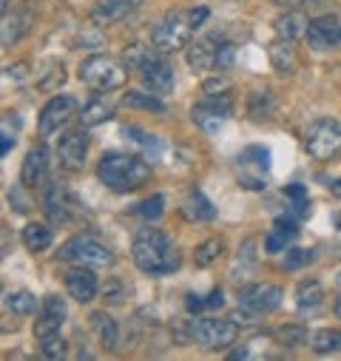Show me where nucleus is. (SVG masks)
I'll return each instance as SVG.
<instances>
[{
	"instance_id": "c756f323",
	"label": "nucleus",
	"mask_w": 341,
	"mask_h": 361,
	"mask_svg": "<svg viewBox=\"0 0 341 361\" xmlns=\"http://www.w3.org/2000/svg\"><path fill=\"white\" fill-rule=\"evenodd\" d=\"M222 250H225V245H222V239H208V242H202L197 250H194V264L197 267H211L219 256H222Z\"/></svg>"
},
{
	"instance_id": "423d86ee",
	"label": "nucleus",
	"mask_w": 341,
	"mask_h": 361,
	"mask_svg": "<svg viewBox=\"0 0 341 361\" xmlns=\"http://www.w3.org/2000/svg\"><path fill=\"white\" fill-rule=\"evenodd\" d=\"M191 341H197L202 350H225L236 341L239 324L233 319H194L188 322Z\"/></svg>"
},
{
	"instance_id": "b1692460",
	"label": "nucleus",
	"mask_w": 341,
	"mask_h": 361,
	"mask_svg": "<svg viewBox=\"0 0 341 361\" xmlns=\"http://www.w3.org/2000/svg\"><path fill=\"white\" fill-rule=\"evenodd\" d=\"M321 299H324V288L316 279H307L296 288V307L299 310H313L321 305Z\"/></svg>"
},
{
	"instance_id": "a878e982",
	"label": "nucleus",
	"mask_w": 341,
	"mask_h": 361,
	"mask_svg": "<svg viewBox=\"0 0 341 361\" xmlns=\"http://www.w3.org/2000/svg\"><path fill=\"white\" fill-rule=\"evenodd\" d=\"M236 162H239V168L244 171V168H256V171H268L271 168V151L268 148H262V145H250V148H244L239 157H236Z\"/></svg>"
},
{
	"instance_id": "2eb2a0df",
	"label": "nucleus",
	"mask_w": 341,
	"mask_h": 361,
	"mask_svg": "<svg viewBox=\"0 0 341 361\" xmlns=\"http://www.w3.org/2000/svg\"><path fill=\"white\" fill-rule=\"evenodd\" d=\"M66 290L71 299H77L80 305H89L97 293H100V282L94 276V267H71L68 274H66Z\"/></svg>"
},
{
	"instance_id": "dca6fc26",
	"label": "nucleus",
	"mask_w": 341,
	"mask_h": 361,
	"mask_svg": "<svg viewBox=\"0 0 341 361\" xmlns=\"http://www.w3.org/2000/svg\"><path fill=\"white\" fill-rule=\"evenodd\" d=\"M63 319H66V305H63V299H60V296H46V299H43V310H40V316H37V322H35V338H37V341H46V338L57 336L60 327H63Z\"/></svg>"
},
{
	"instance_id": "f8f14e48",
	"label": "nucleus",
	"mask_w": 341,
	"mask_h": 361,
	"mask_svg": "<svg viewBox=\"0 0 341 361\" xmlns=\"http://www.w3.org/2000/svg\"><path fill=\"white\" fill-rule=\"evenodd\" d=\"M85 157H89V134L82 128L68 131L60 145H57V159L63 171H80L85 165Z\"/></svg>"
},
{
	"instance_id": "f257e3e1",
	"label": "nucleus",
	"mask_w": 341,
	"mask_h": 361,
	"mask_svg": "<svg viewBox=\"0 0 341 361\" xmlns=\"http://www.w3.org/2000/svg\"><path fill=\"white\" fill-rule=\"evenodd\" d=\"M131 259L148 276H165L180 267V250H177L174 239L156 228H145L137 233V239L131 245Z\"/></svg>"
},
{
	"instance_id": "9d476101",
	"label": "nucleus",
	"mask_w": 341,
	"mask_h": 361,
	"mask_svg": "<svg viewBox=\"0 0 341 361\" xmlns=\"http://www.w3.org/2000/svg\"><path fill=\"white\" fill-rule=\"evenodd\" d=\"M282 299H285V290H282L279 285H268V282H262V285H247V288L239 293V305H242L244 310H250L253 316H268V313H273V310L282 305Z\"/></svg>"
},
{
	"instance_id": "4468645a",
	"label": "nucleus",
	"mask_w": 341,
	"mask_h": 361,
	"mask_svg": "<svg viewBox=\"0 0 341 361\" xmlns=\"http://www.w3.org/2000/svg\"><path fill=\"white\" fill-rule=\"evenodd\" d=\"M77 208H80L77 200H74L60 183H54V185L46 191V216H49L51 225H68V222L80 214Z\"/></svg>"
},
{
	"instance_id": "79ce46f5",
	"label": "nucleus",
	"mask_w": 341,
	"mask_h": 361,
	"mask_svg": "<svg viewBox=\"0 0 341 361\" xmlns=\"http://www.w3.org/2000/svg\"><path fill=\"white\" fill-rule=\"evenodd\" d=\"M228 80L225 77H216V80H205V94H225L228 92Z\"/></svg>"
},
{
	"instance_id": "20e7f679",
	"label": "nucleus",
	"mask_w": 341,
	"mask_h": 361,
	"mask_svg": "<svg viewBox=\"0 0 341 361\" xmlns=\"http://www.w3.org/2000/svg\"><path fill=\"white\" fill-rule=\"evenodd\" d=\"M194 23H191V12L185 9H174V12H168L151 32V46L162 54H174L180 49L188 46L191 35H194Z\"/></svg>"
},
{
	"instance_id": "412c9836",
	"label": "nucleus",
	"mask_w": 341,
	"mask_h": 361,
	"mask_svg": "<svg viewBox=\"0 0 341 361\" xmlns=\"http://www.w3.org/2000/svg\"><path fill=\"white\" fill-rule=\"evenodd\" d=\"M271 63H273V71L276 74L290 77L296 71V49H293V40L279 37L276 43H271Z\"/></svg>"
},
{
	"instance_id": "3c124183",
	"label": "nucleus",
	"mask_w": 341,
	"mask_h": 361,
	"mask_svg": "<svg viewBox=\"0 0 341 361\" xmlns=\"http://www.w3.org/2000/svg\"><path fill=\"white\" fill-rule=\"evenodd\" d=\"M230 358H233V361H236V358H247V350H244V347H239V350H233V353H230Z\"/></svg>"
},
{
	"instance_id": "9b49d317",
	"label": "nucleus",
	"mask_w": 341,
	"mask_h": 361,
	"mask_svg": "<svg viewBox=\"0 0 341 361\" xmlns=\"http://www.w3.org/2000/svg\"><path fill=\"white\" fill-rule=\"evenodd\" d=\"M80 111V100L77 97H71V94H57V97H51L46 106H43V111H40V134L43 137H49V134H54L57 128H63L74 114Z\"/></svg>"
},
{
	"instance_id": "37998d69",
	"label": "nucleus",
	"mask_w": 341,
	"mask_h": 361,
	"mask_svg": "<svg viewBox=\"0 0 341 361\" xmlns=\"http://www.w3.org/2000/svg\"><path fill=\"white\" fill-rule=\"evenodd\" d=\"M9 202L15 205V211H18V214H26V211H29V200H26V197H20V191H18V188H15V191H9Z\"/></svg>"
},
{
	"instance_id": "0eeeda50",
	"label": "nucleus",
	"mask_w": 341,
	"mask_h": 361,
	"mask_svg": "<svg viewBox=\"0 0 341 361\" xmlns=\"http://www.w3.org/2000/svg\"><path fill=\"white\" fill-rule=\"evenodd\" d=\"M304 148L316 159H333L341 154V123L330 117H318L307 126L304 134Z\"/></svg>"
},
{
	"instance_id": "4be33fe9",
	"label": "nucleus",
	"mask_w": 341,
	"mask_h": 361,
	"mask_svg": "<svg viewBox=\"0 0 341 361\" xmlns=\"http://www.w3.org/2000/svg\"><path fill=\"white\" fill-rule=\"evenodd\" d=\"M92 330H94V336H97V341L106 347V350H117V344H120V327H117V322L108 316V313H94L92 316Z\"/></svg>"
},
{
	"instance_id": "aec40b11",
	"label": "nucleus",
	"mask_w": 341,
	"mask_h": 361,
	"mask_svg": "<svg viewBox=\"0 0 341 361\" xmlns=\"http://www.w3.org/2000/svg\"><path fill=\"white\" fill-rule=\"evenodd\" d=\"M307 29H310V20L304 12L293 9V12H285L279 20H276V35L285 37V40H302L307 37Z\"/></svg>"
},
{
	"instance_id": "ddd939ff",
	"label": "nucleus",
	"mask_w": 341,
	"mask_h": 361,
	"mask_svg": "<svg viewBox=\"0 0 341 361\" xmlns=\"http://www.w3.org/2000/svg\"><path fill=\"white\" fill-rule=\"evenodd\" d=\"M307 43H310L316 51L341 49V15H324V18L310 20Z\"/></svg>"
},
{
	"instance_id": "f704fd0d",
	"label": "nucleus",
	"mask_w": 341,
	"mask_h": 361,
	"mask_svg": "<svg viewBox=\"0 0 341 361\" xmlns=\"http://www.w3.org/2000/svg\"><path fill=\"white\" fill-rule=\"evenodd\" d=\"M233 57H236V46L233 43H219V51H216V74H225V71H230V66H233Z\"/></svg>"
},
{
	"instance_id": "f03ea898",
	"label": "nucleus",
	"mask_w": 341,
	"mask_h": 361,
	"mask_svg": "<svg viewBox=\"0 0 341 361\" xmlns=\"http://www.w3.org/2000/svg\"><path fill=\"white\" fill-rule=\"evenodd\" d=\"M97 176L103 179V185H108L111 191H137L140 185H145L151 179V165L142 157H131L123 151H108L103 154L100 165H97Z\"/></svg>"
},
{
	"instance_id": "6ab92c4d",
	"label": "nucleus",
	"mask_w": 341,
	"mask_h": 361,
	"mask_svg": "<svg viewBox=\"0 0 341 361\" xmlns=\"http://www.w3.org/2000/svg\"><path fill=\"white\" fill-rule=\"evenodd\" d=\"M222 40H225V37L213 32V35L197 40L194 46H188V66H191L194 71H211V68L216 66V51H219V43H222Z\"/></svg>"
},
{
	"instance_id": "e433bc0d",
	"label": "nucleus",
	"mask_w": 341,
	"mask_h": 361,
	"mask_svg": "<svg viewBox=\"0 0 341 361\" xmlns=\"http://www.w3.org/2000/svg\"><path fill=\"white\" fill-rule=\"evenodd\" d=\"M285 194L293 200V214H296V216H304V214H307V191H304L302 185H287Z\"/></svg>"
},
{
	"instance_id": "de8ad7c7",
	"label": "nucleus",
	"mask_w": 341,
	"mask_h": 361,
	"mask_svg": "<svg viewBox=\"0 0 341 361\" xmlns=\"http://www.w3.org/2000/svg\"><path fill=\"white\" fill-rule=\"evenodd\" d=\"M327 188H330V194H335V197L341 200V176H335V179H330V185H327Z\"/></svg>"
},
{
	"instance_id": "bb28decb",
	"label": "nucleus",
	"mask_w": 341,
	"mask_h": 361,
	"mask_svg": "<svg viewBox=\"0 0 341 361\" xmlns=\"http://www.w3.org/2000/svg\"><path fill=\"white\" fill-rule=\"evenodd\" d=\"M23 245H26V250L40 253V250H46L51 245V231L46 225H40V222H32L23 231Z\"/></svg>"
},
{
	"instance_id": "c03bdc74",
	"label": "nucleus",
	"mask_w": 341,
	"mask_h": 361,
	"mask_svg": "<svg viewBox=\"0 0 341 361\" xmlns=\"http://www.w3.org/2000/svg\"><path fill=\"white\" fill-rule=\"evenodd\" d=\"M208 15H211V12H208L205 6H199V9H191V23H194V29H199V26L208 20Z\"/></svg>"
},
{
	"instance_id": "603ef678",
	"label": "nucleus",
	"mask_w": 341,
	"mask_h": 361,
	"mask_svg": "<svg viewBox=\"0 0 341 361\" xmlns=\"http://www.w3.org/2000/svg\"><path fill=\"white\" fill-rule=\"evenodd\" d=\"M9 6H12V0H4V4H0V9H4V15H9Z\"/></svg>"
},
{
	"instance_id": "1a4fd4ad",
	"label": "nucleus",
	"mask_w": 341,
	"mask_h": 361,
	"mask_svg": "<svg viewBox=\"0 0 341 361\" xmlns=\"http://www.w3.org/2000/svg\"><path fill=\"white\" fill-rule=\"evenodd\" d=\"M230 114H233V103H230L228 94H208V100H202V103H197V106L191 109L194 123H197L205 134H216V131L222 128V123H225Z\"/></svg>"
},
{
	"instance_id": "7c9ffc66",
	"label": "nucleus",
	"mask_w": 341,
	"mask_h": 361,
	"mask_svg": "<svg viewBox=\"0 0 341 361\" xmlns=\"http://www.w3.org/2000/svg\"><path fill=\"white\" fill-rule=\"evenodd\" d=\"M29 32V15H6V20H4V46H12V43H18L23 35Z\"/></svg>"
},
{
	"instance_id": "8fccbe9b",
	"label": "nucleus",
	"mask_w": 341,
	"mask_h": 361,
	"mask_svg": "<svg viewBox=\"0 0 341 361\" xmlns=\"http://www.w3.org/2000/svg\"><path fill=\"white\" fill-rule=\"evenodd\" d=\"M279 6H293V4H313V0H273Z\"/></svg>"
},
{
	"instance_id": "39448f33",
	"label": "nucleus",
	"mask_w": 341,
	"mask_h": 361,
	"mask_svg": "<svg viewBox=\"0 0 341 361\" xmlns=\"http://www.w3.org/2000/svg\"><path fill=\"white\" fill-rule=\"evenodd\" d=\"M63 262H74L82 267H111L114 264V253L108 245H103L100 239H94L92 233H77L71 239H66L60 245L57 253Z\"/></svg>"
},
{
	"instance_id": "a18cd8bd",
	"label": "nucleus",
	"mask_w": 341,
	"mask_h": 361,
	"mask_svg": "<svg viewBox=\"0 0 341 361\" xmlns=\"http://www.w3.org/2000/svg\"><path fill=\"white\" fill-rule=\"evenodd\" d=\"M222 305H225L222 290H219V288H216V290H211V296L205 299V307H211V310H213V307H222Z\"/></svg>"
},
{
	"instance_id": "5701e85b",
	"label": "nucleus",
	"mask_w": 341,
	"mask_h": 361,
	"mask_svg": "<svg viewBox=\"0 0 341 361\" xmlns=\"http://www.w3.org/2000/svg\"><path fill=\"white\" fill-rule=\"evenodd\" d=\"M310 350L318 353V355H327V353H341V330H316L310 333Z\"/></svg>"
},
{
	"instance_id": "a211bd4d",
	"label": "nucleus",
	"mask_w": 341,
	"mask_h": 361,
	"mask_svg": "<svg viewBox=\"0 0 341 361\" xmlns=\"http://www.w3.org/2000/svg\"><path fill=\"white\" fill-rule=\"evenodd\" d=\"M51 157H49V145H35L29 154H26V162H23V168H20V185L23 188H37L43 179H46V173H49V162Z\"/></svg>"
},
{
	"instance_id": "cd10ccee",
	"label": "nucleus",
	"mask_w": 341,
	"mask_h": 361,
	"mask_svg": "<svg viewBox=\"0 0 341 361\" xmlns=\"http://www.w3.org/2000/svg\"><path fill=\"white\" fill-rule=\"evenodd\" d=\"M108 117H111V106H108V103H103L100 97H97V100H92V103H85V106L80 109V123H82L85 128L100 126V123H106Z\"/></svg>"
},
{
	"instance_id": "72a5a7b5",
	"label": "nucleus",
	"mask_w": 341,
	"mask_h": 361,
	"mask_svg": "<svg viewBox=\"0 0 341 361\" xmlns=\"http://www.w3.org/2000/svg\"><path fill=\"white\" fill-rule=\"evenodd\" d=\"M279 338H282L285 347H299V344H304L310 336H307V330H304L302 324H287V327L279 330Z\"/></svg>"
},
{
	"instance_id": "2f4dec72",
	"label": "nucleus",
	"mask_w": 341,
	"mask_h": 361,
	"mask_svg": "<svg viewBox=\"0 0 341 361\" xmlns=\"http://www.w3.org/2000/svg\"><path fill=\"white\" fill-rule=\"evenodd\" d=\"M6 307L15 313V316H32L37 310V299L35 293L29 290H18V293H9L6 296Z\"/></svg>"
},
{
	"instance_id": "4c0bfd02",
	"label": "nucleus",
	"mask_w": 341,
	"mask_h": 361,
	"mask_svg": "<svg viewBox=\"0 0 341 361\" xmlns=\"http://www.w3.org/2000/svg\"><path fill=\"white\" fill-rule=\"evenodd\" d=\"M162 211H165V197H162V194H154L151 200H145V202L140 205V214H142L145 219H159Z\"/></svg>"
},
{
	"instance_id": "49530a36",
	"label": "nucleus",
	"mask_w": 341,
	"mask_h": 361,
	"mask_svg": "<svg viewBox=\"0 0 341 361\" xmlns=\"http://www.w3.org/2000/svg\"><path fill=\"white\" fill-rule=\"evenodd\" d=\"M185 307H188L191 313H197V310H202V307H205V299H202V296H197V293H188Z\"/></svg>"
},
{
	"instance_id": "c85d7f7f",
	"label": "nucleus",
	"mask_w": 341,
	"mask_h": 361,
	"mask_svg": "<svg viewBox=\"0 0 341 361\" xmlns=\"http://www.w3.org/2000/svg\"><path fill=\"white\" fill-rule=\"evenodd\" d=\"M123 106H128V109H142V111H165V103L159 100V94H142V92H128L125 97H123Z\"/></svg>"
},
{
	"instance_id": "393cba45",
	"label": "nucleus",
	"mask_w": 341,
	"mask_h": 361,
	"mask_svg": "<svg viewBox=\"0 0 341 361\" xmlns=\"http://www.w3.org/2000/svg\"><path fill=\"white\" fill-rule=\"evenodd\" d=\"M247 114L253 120H268L273 114V92L271 88H262V92H253L247 97Z\"/></svg>"
},
{
	"instance_id": "a19ab883",
	"label": "nucleus",
	"mask_w": 341,
	"mask_h": 361,
	"mask_svg": "<svg viewBox=\"0 0 341 361\" xmlns=\"http://www.w3.org/2000/svg\"><path fill=\"white\" fill-rule=\"evenodd\" d=\"M194 202H197V211H194V216H197V219H213V216H216L213 205L202 197V191H194Z\"/></svg>"
},
{
	"instance_id": "473e14b6",
	"label": "nucleus",
	"mask_w": 341,
	"mask_h": 361,
	"mask_svg": "<svg viewBox=\"0 0 341 361\" xmlns=\"http://www.w3.org/2000/svg\"><path fill=\"white\" fill-rule=\"evenodd\" d=\"M125 293H128V288H125L123 279L111 276V279L103 282V302L106 305H123L125 302Z\"/></svg>"
},
{
	"instance_id": "6e6552de",
	"label": "nucleus",
	"mask_w": 341,
	"mask_h": 361,
	"mask_svg": "<svg viewBox=\"0 0 341 361\" xmlns=\"http://www.w3.org/2000/svg\"><path fill=\"white\" fill-rule=\"evenodd\" d=\"M140 77H142V85L148 88V92L154 94H170V88H174V68H170V63L162 57V51H156L154 46L145 51V57L140 60L137 66Z\"/></svg>"
},
{
	"instance_id": "864d4df0",
	"label": "nucleus",
	"mask_w": 341,
	"mask_h": 361,
	"mask_svg": "<svg viewBox=\"0 0 341 361\" xmlns=\"http://www.w3.org/2000/svg\"><path fill=\"white\" fill-rule=\"evenodd\" d=\"M335 316H341V302H338V305H335Z\"/></svg>"
},
{
	"instance_id": "7ed1b4c3",
	"label": "nucleus",
	"mask_w": 341,
	"mask_h": 361,
	"mask_svg": "<svg viewBox=\"0 0 341 361\" xmlns=\"http://www.w3.org/2000/svg\"><path fill=\"white\" fill-rule=\"evenodd\" d=\"M80 80L92 88V92H114L123 88L128 80V63H120L108 54H92L80 63Z\"/></svg>"
},
{
	"instance_id": "f3484780",
	"label": "nucleus",
	"mask_w": 341,
	"mask_h": 361,
	"mask_svg": "<svg viewBox=\"0 0 341 361\" xmlns=\"http://www.w3.org/2000/svg\"><path fill=\"white\" fill-rule=\"evenodd\" d=\"M145 0H97V6L92 9V23L94 26H111L120 23L123 18L134 15Z\"/></svg>"
},
{
	"instance_id": "c9c22d12",
	"label": "nucleus",
	"mask_w": 341,
	"mask_h": 361,
	"mask_svg": "<svg viewBox=\"0 0 341 361\" xmlns=\"http://www.w3.org/2000/svg\"><path fill=\"white\" fill-rule=\"evenodd\" d=\"M313 259H316V256H313V250L293 247V250H287V253H285V267H287V270H299V267L310 264Z\"/></svg>"
},
{
	"instance_id": "58836bf2",
	"label": "nucleus",
	"mask_w": 341,
	"mask_h": 361,
	"mask_svg": "<svg viewBox=\"0 0 341 361\" xmlns=\"http://www.w3.org/2000/svg\"><path fill=\"white\" fill-rule=\"evenodd\" d=\"M66 353H68V344L60 336H51V338L43 341V355L46 358H66Z\"/></svg>"
},
{
	"instance_id": "ea45409f",
	"label": "nucleus",
	"mask_w": 341,
	"mask_h": 361,
	"mask_svg": "<svg viewBox=\"0 0 341 361\" xmlns=\"http://www.w3.org/2000/svg\"><path fill=\"white\" fill-rule=\"evenodd\" d=\"M287 242H290V233H285V231L276 228V233H268L265 250H268V253H282V250L287 247Z\"/></svg>"
},
{
	"instance_id": "09e8293b",
	"label": "nucleus",
	"mask_w": 341,
	"mask_h": 361,
	"mask_svg": "<svg viewBox=\"0 0 341 361\" xmlns=\"http://www.w3.org/2000/svg\"><path fill=\"white\" fill-rule=\"evenodd\" d=\"M12 148H15V140H12L9 134H4V157H6V154H9Z\"/></svg>"
}]
</instances>
